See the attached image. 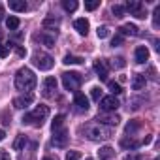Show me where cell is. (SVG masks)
Segmentation results:
<instances>
[{"label": "cell", "mask_w": 160, "mask_h": 160, "mask_svg": "<svg viewBox=\"0 0 160 160\" xmlns=\"http://www.w3.org/2000/svg\"><path fill=\"white\" fill-rule=\"evenodd\" d=\"M81 81H83V77L77 72H64L62 73V85L66 91H77L81 87Z\"/></svg>", "instance_id": "obj_4"}, {"label": "cell", "mask_w": 160, "mask_h": 160, "mask_svg": "<svg viewBox=\"0 0 160 160\" xmlns=\"http://www.w3.org/2000/svg\"><path fill=\"white\" fill-rule=\"evenodd\" d=\"M124 10H128V12H130L134 17H138V19H145V17H147V13L143 12V4L138 2V0H128L126 6H124Z\"/></svg>", "instance_id": "obj_7"}, {"label": "cell", "mask_w": 160, "mask_h": 160, "mask_svg": "<svg viewBox=\"0 0 160 160\" xmlns=\"http://www.w3.org/2000/svg\"><path fill=\"white\" fill-rule=\"evenodd\" d=\"M36 87V75L32 70L28 68H21L15 73V89L23 91V92H30Z\"/></svg>", "instance_id": "obj_1"}, {"label": "cell", "mask_w": 160, "mask_h": 160, "mask_svg": "<svg viewBox=\"0 0 160 160\" xmlns=\"http://www.w3.org/2000/svg\"><path fill=\"white\" fill-rule=\"evenodd\" d=\"M34 38L40 40L45 47H55V36H49V34H36Z\"/></svg>", "instance_id": "obj_19"}, {"label": "cell", "mask_w": 160, "mask_h": 160, "mask_svg": "<svg viewBox=\"0 0 160 160\" xmlns=\"http://www.w3.org/2000/svg\"><path fill=\"white\" fill-rule=\"evenodd\" d=\"M124 130H126V134H130V136H134L138 130H139V122L138 121H130L126 126H124Z\"/></svg>", "instance_id": "obj_22"}, {"label": "cell", "mask_w": 160, "mask_h": 160, "mask_svg": "<svg viewBox=\"0 0 160 160\" xmlns=\"http://www.w3.org/2000/svg\"><path fill=\"white\" fill-rule=\"evenodd\" d=\"M73 104L77 106V109H81V111H87V109H89V98H87L85 94H75Z\"/></svg>", "instance_id": "obj_16"}, {"label": "cell", "mask_w": 160, "mask_h": 160, "mask_svg": "<svg viewBox=\"0 0 160 160\" xmlns=\"http://www.w3.org/2000/svg\"><path fill=\"white\" fill-rule=\"evenodd\" d=\"M55 91H57V79L55 77H45L43 79V91H42V94L45 98H51L55 94Z\"/></svg>", "instance_id": "obj_10"}, {"label": "cell", "mask_w": 160, "mask_h": 160, "mask_svg": "<svg viewBox=\"0 0 160 160\" xmlns=\"http://www.w3.org/2000/svg\"><path fill=\"white\" fill-rule=\"evenodd\" d=\"M147 60H149V49H147L145 45L136 47V62H138V64H143V62H147Z\"/></svg>", "instance_id": "obj_13"}, {"label": "cell", "mask_w": 160, "mask_h": 160, "mask_svg": "<svg viewBox=\"0 0 160 160\" xmlns=\"http://www.w3.org/2000/svg\"><path fill=\"white\" fill-rule=\"evenodd\" d=\"M81 132H83L91 141H100V139L109 138V130L102 128L100 124H87L85 128H81Z\"/></svg>", "instance_id": "obj_3"}, {"label": "cell", "mask_w": 160, "mask_h": 160, "mask_svg": "<svg viewBox=\"0 0 160 160\" xmlns=\"http://www.w3.org/2000/svg\"><path fill=\"white\" fill-rule=\"evenodd\" d=\"M73 28L81 34V36H87L89 34V21L85 19V17H81V19H75V23H73Z\"/></svg>", "instance_id": "obj_12"}, {"label": "cell", "mask_w": 160, "mask_h": 160, "mask_svg": "<svg viewBox=\"0 0 160 160\" xmlns=\"http://www.w3.org/2000/svg\"><path fill=\"white\" fill-rule=\"evenodd\" d=\"M87 160H92V158H87Z\"/></svg>", "instance_id": "obj_46"}, {"label": "cell", "mask_w": 160, "mask_h": 160, "mask_svg": "<svg viewBox=\"0 0 160 160\" xmlns=\"http://www.w3.org/2000/svg\"><path fill=\"white\" fill-rule=\"evenodd\" d=\"M70 136H68V130L66 128H58L55 130V136H53V145L55 147H66Z\"/></svg>", "instance_id": "obj_8"}, {"label": "cell", "mask_w": 160, "mask_h": 160, "mask_svg": "<svg viewBox=\"0 0 160 160\" xmlns=\"http://www.w3.org/2000/svg\"><path fill=\"white\" fill-rule=\"evenodd\" d=\"M98 102H100V109L104 113H115V109L121 106L115 96H106V98H100Z\"/></svg>", "instance_id": "obj_6"}, {"label": "cell", "mask_w": 160, "mask_h": 160, "mask_svg": "<svg viewBox=\"0 0 160 160\" xmlns=\"http://www.w3.org/2000/svg\"><path fill=\"white\" fill-rule=\"evenodd\" d=\"M43 27H45V28H51V27L57 28V27H58V19H45V21H43Z\"/></svg>", "instance_id": "obj_32"}, {"label": "cell", "mask_w": 160, "mask_h": 160, "mask_svg": "<svg viewBox=\"0 0 160 160\" xmlns=\"http://www.w3.org/2000/svg\"><path fill=\"white\" fill-rule=\"evenodd\" d=\"M4 138H6V132H4V130H0V141H2Z\"/></svg>", "instance_id": "obj_43"}, {"label": "cell", "mask_w": 160, "mask_h": 160, "mask_svg": "<svg viewBox=\"0 0 160 160\" xmlns=\"http://www.w3.org/2000/svg\"><path fill=\"white\" fill-rule=\"evenodd\" d=\"M98 154H100V160H109V158H113L115 151H113L109 145H106V147H102V149L98 151Z\"/></svg>", "instance_id": "obj_21"}, {"label": "cell", "mask_w": 160, "mask_h": 160, "mask_svg": "<svg viewBox=\"0 0 160 160\" xmlns=\"http://www.w3.org/2000/svg\"><path fill=\"white\" fill-rule=\"evenodd\" d=\"M113 68H124L126 66V62H124V58L122 57H117V58H113Z\"/></svg>", "instance_id": "obj_34"}, {"label": "cell", "mask_w": 160, "mask_h": 160, "mask_svg": "<svg viewBox=\"0 0 160 160\" xmlns=\"http://www.w3.org/2000/svg\"><path fill=\"white\" fill-rule=\"evenodd\" d=\"M154 21H152V25H154V28H158V25H160V6H156L154 8Z\"/></svg>", "instance_id": "obj_31"}, {"label": "cell", "mask_w": 160, "mask_h": 160, "mask_svg": "<svg viewBox=\"0 0 160 160\" xmlns=\"http://www.w3.org/2000/svg\"><path fill=\"white\" fill-rule=\"evenodd\" d=\"M124 160H141V158H139L138 154H126V156H124Z\"/></svg>", "instance_id": "obj_40"}, {"label": "cell", "mask_w": 160, "mask_h": 160, "mask_svg": "<svg viewBox=\"0 0 160 160\" xmlns=\"http://www.w3.org/2000/svg\"><path fill=\"white\" fill-rule=\"evenodd\" d=\"M100 96H102V91H100L98 87H92V89H91V98L98 102V100H100Z\"/></svg>", "instance_id": "obj_35"}, {"label": "cell", "mask_w": 160, "mask_h": 160, "mask_svg": "<svg viewBox=\"0 0 160 160\" xmlns=\"http://www.w3.org/2000/svg\"><path fill=\"white\" fill-rule=\"evenodd\" d=\"M27 2L25 0H10V10L13 12H27Z\"/></svg>", "instance_id": "obj_20"}, {"label": "cell", "mask_w": 160, "mask_h": 160, "mask_svg": "<svg viewBox=\"0 0 160 160\" xmlns=\"http://www.w3.org/2000/svg\"><path fill=\"white\" fill-rule=\"evenodd\" d=\"M98 6H100V0H89V2H85V10H89V12L96 10Z\"/></svg>", "instance_id": "obj_29"}, {"label": "cell", "mask_w": 160, "mask_h": 160, "mask_svg": "<svg viewBox=\"0 0 160 160\" xmlns=\"http://www.w3.org/2000/svg\"><path fill=\"white\" fill-rule=\"evenodd\" d=\"M83 60H85V58H81V57H75V55H66L62 62H64V64H81Z\"/></svg>", "instance_id": "obj_23"}, {"label": "cell", "mask_w": 160, "mask_h": 160, "mask_svg": "<svg viewBox=\"0 0 160 160\" xmlns=\"http://www.w3.org/2000/svg\"><path fill=\"white\" fill-rule=\"evenodd\" d=\"M62 124H64V115H57V117L53 119V122H51L53 132H55V130H58V128H62Z\"/></svg>", "instance_id": "obj_27"}, {"label": "cell", "mask_w": 160, "mask_h": 160, "mask_svg": "<svg viewBox=\"0 0 160 160\" xmlns=\"http://www.w3.org/2000/svg\"><path fill=\"white\" fill-rule=\"evenodd\" d=\"M77 2H75V0H62V8L66 10V12H75L77 10Z\"/></svg>", "instance_id": "obj_24"}, {"label": "cell", "mask_w": 160, "mask_h": 160, "mask_svg": "<svg viewBox=\"0 0 160 160\" xmlns=\"http://www.w3.org/2000/svg\"><path fill=\"white\" fill-rule=\"evenodd\" d=\"M119 30H121V34H124V36H138V34H139V28H138L136 25H132V23L122 25Z\"/></svg>", "instance_id": "obj_17"}, {"label": "cell", "mask_w": 160, "mask_h": 160, "mask_svg": "<svg viewBox=\"0 0 160 160\" xmlns=\"http://www.w3.org/2000/svg\"><path fill=\"white\" fill-rule=\"evenodd\" d=\"M2 158H4V160H8V156H6V154H4V152H2Z\"/></svg>", "instance_id": "obj_44"}, {"label": "cell", "mask_w": 160, "mask_h": 160, "mask_svg": "<svg viewBox=\"0 0 160 160\" xmlns=\"http://www.w3.org/2000/svg\"><path fill=\"white\" fill-rule=\"evenodd\" d=\"M25 145H27V138L17 136V139L13 141V151H21V149H25Z\"/></svg>", "instance_id": "obj_25"}, {"label": "cell", "mask_w": 160, "mask_h": 160, "mask_svg": "<svg viewBox=\"0 0 160 160\" xmlns=\"http://www.w3.org/2000/svg\"><path fill=\"white\" fill-rule=\"evenodd\" d=\"M151 139H152V138H151V136H147V138H145V139H143V143H145V145H147V143H151Z\"/></svg>", "instance_id": "obj_42"}, {"label": "cell", "mask_w": 160, "mask_h": 160, "mask_svg": "<svg viewBox=\"0 0 160 160\" xmlns=\"http://www.w3.org/2000/svg\"><path fill=\"white\" fill-rule=\"evenodd\" d=\"M8 53H10V49H8L6 45H2V43H0V57L4 58V57H8Z\"/></svg>", "instance_id": "obj_38"}, {"label": "cell", "mask_w": 160, "mask_h": 160, "mask_svg": "<svg viewBox=\"0 0 160 160\" xmlns=\"http://www.w3.org/2000/svg\"><path fill=\"white\" fill-rule=\"evenodd\" d=\"M79 156H81V154H79L77 151H70L66 154V160H79Z\"/></svg>", "instance_id": "obj_36"}, {"label": "cell", "mask_w": 160, "mask_h": 160, "mask_svg": "<svg viewBox=\"0 0 160 160\" xmlns=\"http://www.w3.org/2000/svg\"><path fill=\"white\" fill-rule=\"evenodd\" d=\"M94 70H96V73H98V77L100 79H108V66H106V60H102V58H98V60H94Z\"/></svg>", "instance_id": "obj_11"}, {"label": "cell", "mask_w": 160, "mask_h": 160, "mask_svg": "<svg viewBox=\"0 0 160 160\" xmlns=\"http://www.w3.org/2000/svg\"><path fill=\"white\" fill-rule=\"evenodd\" d=\"M139 145H141V143H139L138 139H134V138H122V139H121V147H122V149H128V151H130V149L134 151V149H138Z\"/></svg>", "instance_id": "obj_18"}, {"label": "cell", "mask_w": 160, "mask_h": 160, "mask_svg": "<svg viewBox=\"0 0 160 160\" xmlns=\"http://www.w3.org/2000/svg\"><path fill=\"white\" fill-rule=\"evenodd\" d=\"M145 83H147V79H145V75H141V73H136V75L132 77V89H134V91H141V89L145 87Z\"/></svg>", "instance_id": "obj_15"}, {"label": "cell", "mask_w": 160, "mask_h": 160, "mask_svg": "<svg viewBox=\"0 0 160 160\" xmlns=\"http://www.w3.org/2000/svg\"><path fill=\"white\" fill-rule=\"evenodd\" d=\"M108 87H109V91H111V94H113V96H115V94H121V92H122L121 85H119V83H115V81H109V83H108Z\"/></svg>", "instance_id": "obj_28"}, {"label": "cell", "mask_w": 160, "mask_h": 160, "mask_svg": "<svg viewBox=\"0 0 160 160\" xmlns=\"http://www.w3.org/2000/svg\"><path fill=\"white\" fill-rule=\"evenodd\" d=\"M154 160H158V158H154Z\"/></svg>", "instance_id": "obj_47"}, {"label": "cell", "mask_w": 160, "mask_h": 160, "mask_svg": "<svg viewBox=\"0 0 160 160\" xmlns=\"http://www.w3.org/2000/svg\"><path fill=\"white\" fill-rule=\"evenodd\" d=\"M121 43H122V36H115V38L111 40V45H113V47H119Z\"/></svg>", "instance_id": "obj_37"}, {"label": "cell", "mask_w": 160, "mask_h": 160, "mask_svg": "<svg viewBox=\"0 0 160 160\" xmlns=\"http://www.w3.org/2000/svg\"><path fill=\"white\" fill-rule=\"evenodd\" d=\"M32 64H34L36 68H40V70H51L53 64H55V60H53L51 55L42 53V51H36V53L32 55Z\"/></svg>", "instance_id": "obj_5"}, {"label": "cell", "mask_w": 160, "mask_h": 160, "mask_svg": "<svg viewBox=\"0 0 160 160\" xmlns=\"http://www.w3.org/2000/svg\"><path fill=\"white\" fill-rule=\"evenodd\" d=\"M49 117V108L40 104L32 113H27L23 117V124H32V126H42V122Z\"/></svg>", "instance_id": "obj_2"}, {"label": "cell", "mask_w": 160, "mask_h": 160, "mask_svg": "<svg viewBox=\"0 0 160 160\" xmlns=\"http://www.w3.org/2000/svg\"><path fill=\"white\" fill-rule=\"evenodd\" d=\"M111 12H113V15H115V17H122V15H124V6L115 4V6L111 8Z\"/></svg>", "instance_id": "obj_30"}, {"label": "cell", "mask_w": 160, "mask_h": 160, "mask_svg": "<svg viewBox=\"0 0 160 160\" xmlns=\"http://www.w3.org/2000/svg\"><path fill=\"white\" fill-rule=\"evenodd\" d=\"M17 55H19V57H25V55H27V51H25L23 47H17Z\"/></svg>", "instance_id": "obj_41"}, {"label": "cell", "mask_w": 160, "mask_h": 160, "mask_svg": "<svg viewBox=\"0 0 160 160\" xmlns=\"http://www.w3.org/2000/svg\"><path fill=\"white\" fill-rule=\"evenodd\" d=\"M43 160H53V158H43Z\"/></svg>", "instance_id": "obj_45"}, {"label": "cell", "mask_w": 160, "mask_h": 160, "mask_svg": "<svg viewBox=\"0 0 160 160\" xmlns=\"http://www.w3.org/2000/svg\"><path fill=\"white\" fill-rule=\"evenodd\" d=\"M10 121H12V115H8V111H2V122L10 124Z\"/></svg>", "instance_id": "obj_39"}, {"label": "cell", "mask_w": 160, "mask_h": 160, "mask_svg": "<svg viewBox=\"0 0 160 160\" xmlns=\"http://www.w3.org/2000/svg\"><path fill=\"white\" fill-rule=\"evenodd\" d=\"M32 102H34V94H32V92H25V94H21V96L13 98V108H17V109H23V108L30 106Z\"/></svg>", "instance_id": "obj_9"}, {"label": "cell", "mask_w": 160, "mask_h": 160, "mask_svg": "<svg viewBox=\"0 0 160 160\" xmlns=\"http://www.w3.org/2000/svg\"><path fill=\"white\" fill-rule=\"evenodd\" d=\"M96 34H98V38H108L109 36V28L108 27H98Z\"/></svg>", "instance_id": "obj_33"}, {"label": "cell", "mask_w": 160, "mask_h": 160, "mask_svg": "<svg viewBox=\"0 0 160 160\" xmlns=\"http://www.w3.org/2000/svg\"><path fill=\"white\" fill-rule=\"evenodd\" d=\"M100 124H109V126H117L119 124V115H98V119H96Z\"/></svg>", "instance_id": "obj_14"}, {"label": "cell", "mask_w": 160, "mask_h": 160, "mask_svg": "<svg viewBox=\"0 0 160 160\" xmlns=\"http://www.w3.org/2000/svg\"><path fill=\"white\" fill-rule=\"evenodd\" d=\"M6 27H8L10 30H17V28H19V19H17V17H8V19H6Z\"/></svg>", "instance_id": "obj_26"}]
</instances>
